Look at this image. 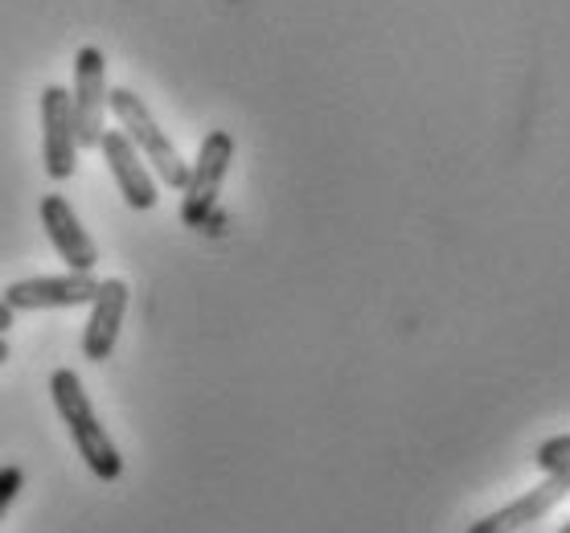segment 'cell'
<instances>
[{
    "label": "cell",
    "instance_id": "1",
    "mask_svg": "<svg viewBox=\"0 0 570 533\" xmlns=\"http://www.w3.org/2000/svg\"><path fill=\"white\" fill-rule=\"evenodd\" d=\"M50 394H53V406H58L66 431H70V440H75L78 455H82V464L91 468V476H99V481H119V476H124V455H119L116 440L107 435V427L99 423V415H95L91 394L82 386V377H78L75 369H53Z\"/></svg>",
    "mask_w": 570,
    "mask_h": 533
},
{
    "label": "cell",
    "instance_id": "2",
    "mask_svg": "<svg viewBox=\"0 0 570 533\" xmlns=\"http://www.w3.org/2000/svg\"><path fill=\"white\" fill-rule=\"evenodd\" d=\"M107 116H116L119 131L140 148L144 165H153L156 181H165L169 189H181L185 177H189V165L177 152V144L160 131V124H156V116L148 111V103H144L140 95L128 91V87L107 91Z\"/></svg>",
    "mask_w": 570,
    "mask_h": 533
},
{
    "label": "cell",
    "instance_id": "3",
    "mask_svg": "<svg viewBox=\"0 0 570 533\" xmlns=\"http://www.w3.org/2000/svg\"><path fill=\"white\" fill-rule=\"evenodd\" d=\"M234 165V136L230 131H209L202 148H197V160L189 165V177L181 185V221L202 230L218 206L222 181Z\"/></svg>",
    "mask_w": 570,
    "mask_h": 533
},
{
    "label": "cell",
    "instance_id": "4",
    "mask_svg": "<svg viewBox=\"0 0 570 533\" xmlns=\"http://www.w3.org/2000/svg\"><path fill=\"white\" fill-rule=\"evenodd\" d=\"M107 58L99 46H82L75 53V124H78V148H99V136L107 128Z\"/></svg>",
    "mask_w": 570,
    "mask_h": 533
},
{
    "label": "cell",
    "instance_id": "5",
    "mask_svg": "<svg viewBox=\"0 0 570 533\" xmlns=\"http://www.w3.org/2000/svg\"><path fill=\"white\" fill-rule=\"evenodd\" d=\"M99 292L95 272H66V275H33L4 287V304L13 313H53V308H82Z\"/></svg>",
    "mask_w": 570,
    "mask_h": 533
},
{
    "label": "cell",
    "instance_id": "6",
    "mask_svg": "<svg viewBox=\"0 0 570 533\" xmlns=\"http://www.w3.org/2000/svg\"><path fill=\"white\" fill-rule=\"evenodd\" d=\"M41 160L50 181H70L78 169V124H75V103L66 87H46L41 91Z\"/></svg>",
    "mask_w": 570,
    "mask_h": 533
},
{
    "label": "cell",
    "instance_id": "7",
    "mask_svg": "<svg viewBox=\"0 0 570 533\" xmlns=\"http://www.w3.org/2000/svg\"><path fill=\"white\" fill-rule=\"evenodd\" d=\"M567 496H570V472H550L538 488L521 493L518 501L501 505L497 513H489V517L472 521L468 533H525V530H533V525H542Z\"/></svg>",
    "mask_w": 570,
    "mask_h": 533
},
{
    "label": "cell",
    "instance_id": "8",
    "mask_svg": "<svg viewBox=\"0 0 570 533\" xmlns=\"http://www.w3.org/2000/svg\"><path fill=\"white\" fill-rule=\"evenodd\" d=\"M99 152H104L107 169L116 177L119 194L128 201L131 209H153L160 201V181H156V172L144 165L140 148L124 136L119 128H104L99 136Z\"/></svg>",
    "mask_w": 570,
    "mask_h": 533
},
{
    "label": "cell",
    "instance_id": "9",
    "mask_svg": "<svg viewBox=\"0 0 570 533\" xmlns=\"http://www.w3.org/2000/svg\"><path fill=\"white\" fill-rule=\"evenodd\" d=\"M131 304V287L111 275V279H99V292L91 299V320L82 328V357L87 362H107L116 353L119 328H124V316H128Z\"/></svg>",
    "mask_w": 570,
    "mask_h": 533
},
{
    "label": "cell",
    "instance_id": "10",
    "mask_svg": "<svg viewBox=\"0 0 570 533\" xmlns=\"http://www.w3.org/2000/svg\"><path fill=\"white\" fill-rule=\"evenodd\" d=\"M41 226H46V235H50L53 250H58V259L66 263V272H95L99 247H95V238L82 230L75 206H70L62 194L41 197Z\"/></svg>",
    "mask_w": 570,
    "mask_h": 533
},
{
    "label": "cell",
    "instance_id": "11",
    "mask_svg": "<svg viewBox=\"0 0 570 533\" xmlns=\"http://www.w3.org/2000/svg\"><path fill=\"white\" fill-rule=\"evenodd\" d=\"M533 464L550 476V472H570V435H550L546 443H538Z\"/></svg>",
    "mask_w": 570,
    "mask_h": 533
},
{
    "label": "cell",
    "instance_id": "12",
    "mask_svg": "<svg viewBox=\"0 0 570 533\" xmlns=\"http://www.w3.org/2000/svg\"><path fill=\"white\" fill-rule=\"evenodd\" d=\"M21 488H26V468L4 464V468H0V521H4V513H9V505L17 501Z\"/></svg>",
    "mask_w": 570,
    "mask_h": 533
},
{
    "label": "cell",
    "instance_id": "13",
    "mask_svg": "<svg viewBox=\"0 0 570 533\" xmlns=\"http://www.w3.org/2000/svg\"><path fill=\"white\" fill-rule=\"evenodd\" d=\"M13 308H9V304H4V299H0V337H4V333H9V328H13Z\"/></svg>",
    "mask_w": 570,
    "mask_h": 533
},
{
    "label": "cell",
    "instance_id": "14",
    "mask_svg": "<svg viewBox=\"0 0 570 533\" xmlns=\"http://www.w3.org/2000/svg\"><path fill=\"white\" fill-rule=\"evenodd\" d=\"M4 362H9V340L0 337V365H4Z\"/></svg>",
    "mask_w": 570,
    "mask_h": 533
},
{
    "label": "cell",
    "instance_id": "15",
    "mask_svg": "<svg viewBox=\"0 0 570 533\" xmlns=\"http://www.w3.org/2000/svg\"><path fill=\"white\" fill-rule=\"evenodd\" d=\"M558 533H570V521H567V525H562V530H558Z\"/></svg>",
    "mask_w": 570,
    "mask_h": 533
},
{
    "label": "cell",
    "instance_id": "16",
    "mask_svg": "<svg viewBox=\"0 0 570 533\" xmlns=\"http://www.w3.org/2000/svg\"><path fill=\"white\" fill-rule=\"evenodd\" d=\"M525 533H533V530H525Z\"/></svg>",
    "mask_w": 570,
    "mask_h": 533
}]
</instances>
